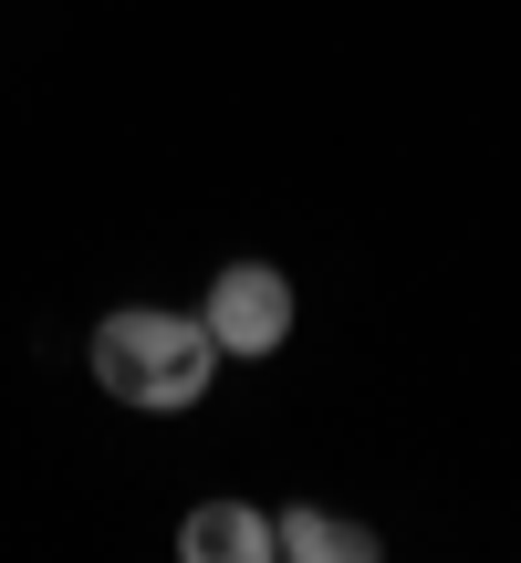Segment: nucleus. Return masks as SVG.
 <instances>
[{"instance_id":"nucleus-4","label":"nucleus","mask_w":521,"mask_h":563,"mask_svg":"<svg viewBox=\"0 0 521 563\" xmlns=\"http://www.w3.org/2000/svg\"><path fill=\"white\" fill-rule=\"evenodd\" d=\"M271 553L281 563H376L386 543L365 522H344V511H313V501H302V511H271Z\"/></svg>"},{"instance_id":"nucleus-1","label":"nucleus","mask_w":521,"mask_h":563,"mask_svg":"<svg viewBox=\"0 0 521 563\" xmlns=\"http://www.w3.org/2000/svg\"><path fill=\"white\" fill-rule=\"evenodd\" d=\"M95 386L115 407H146V418H178V407L209 397V376H220V344H209L199 313H167V302H125V313L95 323Z\"/></svg>"},{"instance_id":"nucleus-2","label":"nucleus","mask_w":521,"mask_h":563,"mask_svg":"<svg viewBox=\"0 0 521 563\" xmlns=\"http://www.w3.org/2000/svg\"><path fill=\"white\" fill-rule=\"evenodd\" d=\"M199 323H209V344H220V355L260 365V355H281V344H292V282H281L271 262H230L220 282H209Z\"/></svg>"},{"instance_id":"nucleus-3","label":"nucleus","mask_w":521,"mask_h":563,"mask_svg":"<svg viewBox=\"0 0 521 563\" xmlns=\"http://www.w3.org/2000/svg\"><path fill=\"white\" fill-rule=\"evenodd\" d=\"M178 553L188 563H271V511L251 501H199L178 522Z\"/></svg>"}]
</instances>
